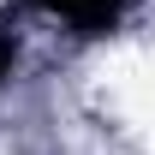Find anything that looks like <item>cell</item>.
<instances>
[{
    "label": "cell",
    "mask_w": 155,
    "mask_h": 155,
    "mask_svg": "<svg viewBox=\"0 0 155 155\" xmlns=\"http://www.w3.org/2000/svg\"><path fill=\"white\" fill-rule=\"evenodd\" d=\"M12 60H18V48H12V36H0V78L12 72Z\"/></svg>",
    "instance_id": "7a4b0ae2"
},
{
    "label": "cell",
    "mask_w": 155,
    "mask_h": 155,
    "mask_svg": "<svg viewBox=\"0 0 155 155\" xmlns=\"http://www.w3.org/2000/svg\"><path fill=\"white\" fill-rule=\"evenodd\" d=\"M42 12H54V18H66L72 30H84V36H107L119 24V12H125V0H36Z\"/></svg>",
    "instance_id": "6da1fadb"
}]
</instances>
